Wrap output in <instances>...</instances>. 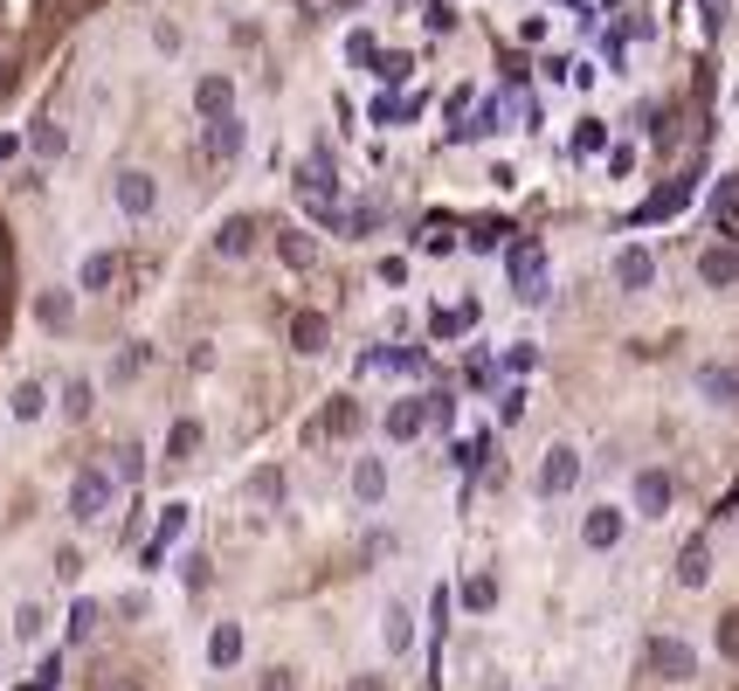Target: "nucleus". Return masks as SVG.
I'll return each instance as SVG.
<instances>
[{
	"label": "nucleus",
	"instance_id": "1",
	"mask_svg": "<svg viewBox=\"0 0 739 691\" xmlns=\"http://www.w3.org/2000/svg\"><path fill=\"white\" fill-rule=\"evenodd\" d=\"M297 194H304V208H312L318 222L339 215V181H333V160H325V152H312V160L297 166Z\"/></svg>",
	"mask_w": 739,
	"mask_h": 691
},
{
	"label": "nucleus",
	"instance_id": "2",
	"mask_svg": "<svg viewBox=\"0 0 739 691\" xmlns=\"http://www.w3.org/2000/svg\"><path fill=\"white\" fill-rule=\"evenodd\" d=\"M105 505H111V471H76V484H69V519H105Z\"/></svg>",
	"mask_w": 739,
	"mask_h": 691
},
{
	"label": "nucleus",
	"instance_id": "3",
	"mask_svg": "<svg viewBox=\"0 0 739 691\" xmlns=\"http://www.w3.org/2000/svg\"><path fill=\"white\" fill-rule=\"evenodd\" d=\"M512 284H519L525 304H546V298H553V291H546V249H540V242H519V249H512Z\"/></svg>",
	"mask_w": 739,
	"mask_h": 691
},
{
	"label": "nucleus",
	"instance_id": "4",
	"mask_svg": "<svg viewBox=\"0 0 739 691\" xmlns=\"http://www.w3.org/2000/svg\"><path fill=\"white\" fill-rule=\"evenodd\" d=\"M574 484H580V450H574V443H553L546 464H540V492H546V498H567Z\"/></svg>",
	"mask_w": 739,
	"mask_h": 691
},
{
	"label": "nucleus",
	"instance_id": "5",
	"mask_svg": "<svg viewBox=\"0 0 739 691\" xmlns=\"http://www.w3.org/2000/svg\"><path fill=\"white\" fill-rule=\"evenodd\" d=\"M650 671L671 678V684H684V678L698 671V657H692V644H677V636H650Z\"/></svg>",
	"mask_w": 739,
	"mask_h": 691
},
{
	"label": "nucleus",
	"instance_id": "6",
	"mask_svg": "<svg viewBox=\"0 0 739 691\" xmlns=\"http://www.w3.org/2000/svg\"><path fill=\"white\" fill-rule=\"evenodd\" d=\"M111 194H118V208L132 215V222H145L152 208H160V187H152V173H139V166H132V173H118V187H111Z\"/></svg>",
	"mask_w": 739,
	"mask_h": 691
},
{
	"label": "nucleus",
	"instance_id": "7",
	"mask_svg": "<svg viewBox=\"0 0 739 691\" xmlns=\"http://www.w3.org/2000/svg\"><path fill=\"white\" fill-rule=\"evenodd\" d=\"M242 118L236 111H228V118H208V132H200V152H208V160H236V152H242Z\"/></svg>",
	"mask_w": 739,
	"mask_h": 691
},
{
	"label": "nucleus",
	"instance_id": "8",
	"mask_svg": "<svg viewBox=\"0 0 739 691\" xmlns=\"http://www.w3.org/2000/svg\"><path fill=\"white\" fill-rule=\"evenodd\" d=\"M352 429H360V401H333L312 429H304V443H333V436H352Z\"/></svg>",
	"mask_w": 739,
	"mask_h": 691
},
{
	"label": "nucleus",
	"instance_id": "9",
	"mask_svg": "<svg viewBox=\"0 0 739 691\" xmlns=\"http://www.w3.org/2000/svg\"><path fill=\"white\" fill-rule=\"evenodd\" d=\"M635 505H643V519H664L671 511V477L664 471H635Z\"/></svg>",
	"mask_w": 739,
	"mask_h": 691
},
{
	"label": "nucleus",
	"instance_id": "10",
	"mask_svg": "<svg viewBox=\"0 0 739 691\" xmlns=\"http://www.w3.org/2000/svg\"><path fill=\"white\" fill-rule=\"evenodd\" d=\"M228 105H236V84H228V76H200L194 84V111L200 118H228Z\"/></svg>",
	"mask_w": 739,
	"mask_h": 691
},
{
	"label": "nucleus",
	"instance_id": "11",
	"mask_svg": "<svg viewBox=\"0 0 739 691\" xmlns=\"http://www.w3.org/2000/svg\"><path fill=\"white\" fill-rule=\"evenodd\" d=\"M698 277H705L711 291H726V284H739V256H732L726 242H711V249L698 256Z\"/></svg>",
	"mask_w": 739,
	"mask_h": 691
},
{
	"label": "nucleus",
	"instance_id": "12",
	"mask_svg": "<svg viewBox=\"0 0 739 691\" xmlns=\"http://www.w3.org/2000/svg\"><path fill=\"white\" fill-rule=\"evenodd\" d=\"M352 498H360V505L388 498V464H380V456H360V464H352Z\"/></svg>",
	"mask_w": 739,
	"mask_h": 691
},
{
	"label": "nucleus",
	"instance_id": "13",
	"mask_svg": "<svg viewBox=\"0 0 739 691\" xmlns=\"http://www.w3.org/2000/svg\"><path fill=\"white\" fill-rule=\"evenodd\" d=\"M257 236H263L257 215H228L221 236H215V249H221V256H249V249H257Z\"/></svg>",
	"mask_w": 739,
	"mask_h": 691
},
{
	"label": "nucleus",
	"instance_id": "14",
	"mask_svg": "<svg viewBox=\"0 0 739 691\" xmlns=\"http://www.w3.org/2000/svg\"><path fill=\"white\" fill-rule=\"evenodd\" d=\"M650 277H656L650 249H622V256H616V284H622V291H650Z\"/></svg>",
	"mask_w": 739,
	"mask_h": 691
},
{
	"label": "nucleus",
	"instance_id": "15",
	"mask_svg": "<svg viewBox=\"0 0 739 691\" xmlns=\"http://www.w3.org/2000/svg\"><path fill=\"white\" fill-rule=\"evenodd\" d=\"M325 339H333L325 312H297V318H291V346H297V353H325Z\"/></svg>",
	"mask_w": 739,
	"mask_h": 691
},
{
	"label": "nucleus",
	"instance_id": "16",
	"mask_svg": "<svg viewBox=\"0 0 739 691\" xmlns=\"http://www.w3.org/2000/svg\"><path fill=\"white\" fill-rule=\"evenodd\" d=\"M580 540H588V547H616V540H622V511H616V505H595L588 526H580Z\"/></svg>",
	"mask_w": 739,
	"mask_h": 691
},
{
	"label": "nucleus",
	"instance_id": "17",
	"mask_svg": "<svg viewBox=\"0 0 739 691\" xmlns=\"http://www.w3.org/2000/svg\"><path fill=\"white\" fill-rule=\"evenodd\" d=\"M422 422H428V401H394V408H388V436H394V443L422 436Z\"/></svg>",
	"mask_w": 739,
	"mask_h": 691
},
{
	"label": "nucleus",
	"instance_id": "18",
	"mask_svg": "<svg viewBox=\"0 0 739 691\" xmlns=\"http://www.w3.org/2000/svg\"><path fill=\"white\" fill-rule=\"evenodd\" d=\"M380 636H388V650H407V644H415V616H407V602H388Z\"/></svg>",
	"mask_w": 739,
	"mask_h": 691
},
{
	"label": "nucleus",
	"instance_id": "19",
	"mask_svg": "<svg viewBox=\"0 0 739 691\" xmlns=\"http://www.w3.org/2000/svg\"><path fill=\"white\" fill-rule=\"evenodd\" d=\"M208 663H215V671H228V663H242V629H236V623H221V629L208 636Z\"/></svg>",
	"mask_w": 739,
	"mask_h": 691
},
{
	"label": "nucleus",
	"instance_id": "20",
	"mask_svg": "<svg viewBox=\"0 0 739 691\" xmlns=\"http://www.w3.org/2000/svg\"><path fill=\"white\" fill-rule=\"evenodd\" d=\"M677 581H684V587H705V581H711V553H705V540H692V547L677 553Z\"/></svg>",
	"mask_w": 739,
	"mask_h": 691
},
{
	"label": "nucleus",
	"instance_id": "21",
	"mask_svg": "<svg viewBox=\"0 0 739 691\" xmlns=\"http://www.w3.org/2000/svg\"><path fill=\"white\" fill-rule=\"evenodd\" d=\"M111 277H118V256H111V249L84 256V291H111Z\"/></svg>",
	"mask_w": 739,
	"mask_h": 691
},
{
	"label": "nucleus",
	"instance_id": "22",
	"mask_svg": "<svg viewBox=\"0 0 739 691\" xmlns=\"http://www.w3.org/2000/svg\"><path fill=\"white\" fill-rule=\"evenodd\" d=\"M8 408H14L21 422H35L42 408H48V395H42V380H21V388H14V401H8Z\"/></svg>",
	"mask_w": 739,
	"mask_h": 691
},
{
	"label": "nucleus",
	"instance_id": "23",
	"mask_svg": "<svg viewBox=\"0 0 739 691\" xmlns=\"http://www.w3.org/2000/svg\"><path fill=\"white\" fill-rule=\"evenodd\" d=\"M42 629H48L42 602H21V608H14V636H21V644H42Z\"/></svg>",
	"mask_w": 739,
	"mask_h": 691
},
{
	"label": "nucleus",
	"instance_id": "24",
	"mask_svg": "<svg viewBox=\"0 0 739 691\" xmlns=\"http://www.w3.org/2000/svg\"><path fill=\"white\" fill-rule=\"evenodd\" d=\"M194 450H200V422H173V436H166V456H173V464H187Z\"/></svg>",
	"mask_w": 739,
	"mask_h": 691
},
{
	"label": "nucleus",
	"instance_id": "25",
	"mask_svg": "<svg viewBox=\"0 0 739 691\" xmlns=\"http://www.w3.org/2000/svg\"><path fill=\"white\" fill-rule=\"evenodd\" d=\"M698 388H705L711 401H739V374H726V367H705V374H698Z\"/></svg>",
	"mask_w": 739,
	"mask_h": 691
},
{
	"label": "nucleus",
	"instance_id": "26",
	"mask_svg": "<svg viewBox=\"0 0 739 691\" xmlns=\"http://www.w3.org/2000/svg\"><path fill=\"white\" fill-rule=\"evenodd\" d=\"M684 201H692V181H677V187H664V194H656L650 208H643V222H656V215H677Z\"/></svg>",
	"mask_w": 739,
	"mask_h": 691
},
{
	"label": "nucleus",
	"instance_id": "27",
	"mask_svg": "<svg viewBox=\"0 0 739 691\" xmlns=\"http://www.w3.org/2000/svg\"><path fill=\"white\" fill-rule=\"evenodd\" d=\"M35 318H42L48 332H63V325H69V298H63V291H42V304H35Z\"/></svg>",
	"mask_w": 739,
	"mask_h": 691
},
{
	"label": "nucleus",
	"instance_id": "28",
	"mask_svg": "<svg viewBox=\"0 0 739 691\" xmlns=\"http://www.w3.org/2000/svg\"><path fill=\"white\" fill-rule=\"evenodd\" d=\"M284 263H291V270H312V263H318V242H312V236H284Z\"/></svg>",
	"mask_w": 739,
	"mask_h": 691
},
{
	"label": "nucleus",
	"instance_id": "29",
	"mask_svg": "<svg viewBox=\"0 0 739 691\" xmlns=\"http://www.w3.org/2000/svg\"><path fill=\"white\" fill-rule=\"evenodd\" d=\"M491 602H498V581L491 574H470L464 581V608H491Z\"/></svg>",
	"mask_w": 739,
	"mask_h": 691
},
{
	"label": "nucleus",
	"instance_id": "30",
	"mask_svg": "<svg viewBox=\"0 0 739 691\" xmlns=\"http://www.w3.org/2000/svg\"><path fill=\"white\" fill-rule=\"evenodd\" d=\"M711 215H719V228L739 222V187H732V181H719V194H711Z\"/></svg>",
	"mask_w": 739,
	"mask_h": 691
},
{
	"label": "nucleus",
	"instance_id": "31",
	"mask_svg": "<svg viewBox=\"0 0 739 691\" xmlns=\"http://www.w3.org/2000/svg\"><path fill=\"white\" fill-rule=\"evenodd\" d=\"M29 139H35V152H42V160H63V125H48V118H42Z\"/></svg>",
	"mask_w": 739,
	"mask_h": 691
},
{
	"label": "nucleus",
	"instance_id": "32",
	"mask_svg": "<svg viewBox=\"0 0 739 691\" xmlns=\"http://www.w3.org/2000/svg\"><path fill=\"white\" fill-rule=\"evenodd\" d=\"M249 492H257L263 505H276V498H284V471H257V477H249Z\"/></svg>",
	"mask_w": 739,
	"mask_h": 691
},
{
	"label": "nucleus",
	"instance_id": "33",
	"mask_svg": "<svg viewBox=\"0 0 739 691\" xmlns=\"http://www.w3.org/2000/svg\"><path fill=\"white\" fill-rule=\"evenodd\" d=\"M601 139H608L601 118H580V125H574V152H601Z\"/></svg>",
	"mask_w": 739,
	"mask_h": 691
},
{
	"label": "nucleus",
	"instance_id": "34",
	"mask_svg": "<svg viewBox=\"0 0 739 691\" xmlns=\"http://www.w3.org/2000/svg\"><path fill=\"white\" fill-rule=\"evenodd\" d=\"M63 408L84 422V415H90V380H69V388H63Z\"/></svg>",
	"mask_w": 739,
	"mask_h": 691
},
{
	"label": "nucleus",
	"instance_id": "35",
	"mask_svg": "<svg viewBox=\"0 0 739 691\" xmlns=\"http://www.w3.org/2000/svg\"><path fill=\"white\" fill-rule=\"evenodd\" d=\"M97 616H105L97 602H76V608H69V636H90V629H97Z\"/></svg>",
	"mask_w": 739,
	"mask_h": 691
},
{
	"label": "nucleus",
	"instance_id": "36",
	"mask_svg": "<svg viewBox=\"0 0 739 691\" xmlns=\"http://www.w3.org/2000/svg\"><path fill=\"white\" fill-rule=\"evenodd\" d=\"M483 456H491V436H470V443H456V464H464V471H477Z\"/></svg>",
	"mask_w": 739,
	"mask_h": 691
},
{
	"label": "nucleus",
	"instance_id": "37",
	"mask_svg": "<svg viewBox=\"0 0 739 691\" xmlns=\"http://www.w3.org/2000/svg\"><path fill=\"white\" fill-rule=\"evenodd\" d=\"M719 650L739 663V608H732V616H719Z\"/></svg>",
	"mask_w": 739,
	"mask_h": 691
},
{
	"label": "nucleus",
	"instance_id": "38",
	"mask_svg": "<svg viewBox=\"0 0 739 691\" xmlns=\"http://www.w3.org/2000/svg\"><path fill=\"white\" fill-rule=\"evenodd\" d=\"M373 118H380V125H401V118H415V105H401V97H380Z\"/></svg>",
	"mask_w": 739,
	"mask_h": 691
},
{
	"label": "nucleus",
	"instance_id": "39",
	"mask_svg": "<svg viewBox=\"0 0 739 691\" xmlns=\"http://www.w3.org/2000/svg\"><path fill=\"white\" fill-rule=\"evenodd\" d=\"M181 581H187V587H208L215 574H208V560H200V553H187V560H181Z\"/></svg>",
	"mask_w": 739,
	"mask_h": 691
},
{
	"label": "nucleus",
	"instance_id": "40",
	"mask_svg": "<svg viewBox=\"0 0 739 691\" xmlns=\"http://www.w3.org/2000/svg\"><path fill=\"white\" fill-rule=\"evenodd\" d=\"M181 526H187V505H166V519H160V547H166ZM160 547H152V553H160Z\"/></svg>",
	"mask_w": 739,
	"mask_h": 691
},
{
	"label": "nucleus",
	"instance_id": "41",
	"mask_svg": "<svg viewBox=\"0 0 739 691\" xmlns=\"http://www.w3.org/2000/svg\"><path fill=\"white\" fill-rule=\"evenodd\" d=\"M504 236V222H470V249H491Z\"/></svg>",
	"mask_w": 739,
	"mask_h": 691
},
{
	"label": "nucleus",
	"instance_id": "42",
	"mask_svg": "<svg viewBox=\"0 0 739 691\" xmlns=\"http://www.w3.org/2000/svg\"><path fill=\"white\" fill-rule=\"evenodd\" d=\"M532 360H540V353H532V346H525V339H519V346H512V353H504V367H512V374H532Z\"/></svg>",
	"mask_w": 739,
	"mask_h": 691
},
{
	"label": "nucleus",
	"instance_id": "43",
	"mask_svg": "<svg viewBox=\"0 0 739 691\" xmlns=\"http://www.w3.org/2000/svg\"><path fill=\"white\" fill-rule=\"evenodd\" d=\"M139 367H145V346H132V353H118V367H111V374H118V380H132Z\"/></svg>",
	"mask_w": 739,
	"mask_h": 691
},
{
	"label": "nucleus",
	"instance_id": "44",
	"mask_svg": "<svg viewBox=\"0 0 739 691\" xmlns=\"http://www.w3.org/2000/svg\"><path fill=\"white\" fill-rule=\"evenodd\" d=\"M407 69H415V63H407V56H380V76H388V84H401Z\"/></svg>",
	"mask_w": 739,
	"mask_h": 691
},
{
	"label": "nucleus",
	"instance_id": "45",
	"mask_svg": "<svg viewBox=\"0 0 739 691\" xmlns=\"http://www.w3.org/2000/svg\"><path fill=\"white\" fill-rule=\"evenodd\" d=\"M263 691H291V671H270V678H263Z\"/></svg>",
	"mask_w": 739,
	"mask_h": 691
},
{
	"label": "nucleus",
	"instance_id": "46",
	"mask_svg": "<svg viewBox=\"0 0 739 691\" xmlns=\"http://www.w3.org/2000/svg\"><path fill=\"white\" fill-rule=\"evenodd\" d=\"M352 691H380V678H352Z\"/></svg>",
	"mask_w": 739,
	"mask_h": 691
}]
</instances>
